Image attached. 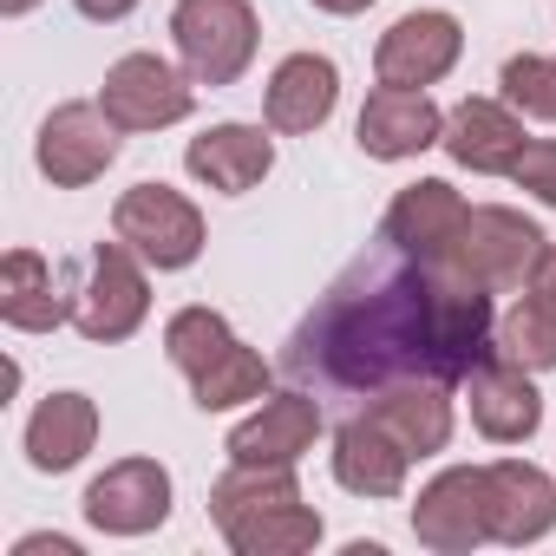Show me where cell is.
I'll use <instances>...</instances> for the list:
<instances>
[{"label": "cell", "instance_id": "6da1fadb", "mask_svg": "<svg viewBox=\"0 0 556 556\" xmlns=\"http://www.w3.org/2000/svg\"><path fill=\"white\" fill-rule=\"evenodd\" d=\"M484 361H497L491 289L393 249L387 236L334 275L282 348V374L295 387L348 400H367L400 380L465 387Z\"/></svg>", "mask_w": 556, "mask_h": 556}, {"label": "cell", "instance_id": "7a4b0ae2", "mask_svg": "<svg viewBox=\"0 0 556 556\" xmlns=\"http://www.w3.org/2000/svg\"><path fill=\"white\" fill-rule=\"evenodd\" d=\"M210 523L236 556H302L328 530L295 465H229L210 484Z\"/></svg>", "mask_w": 556, "mask_h": 556}, {"label": "cell", "instance_id": "3957f363", "mask_svg": "<svg viewBox=\"0 0 556 556\" xmlns=\"http://www.w3.org/2000/svg\"><path fill=\"white\" fill-rule=\"evenodd\" d=\"M164 354L190 380V400L203 413H236V406L262 400L275 380V367L255 348H242V334L216 308H177L164 321Z\"/></svg>", "mask_w": 556, "mask_h": 556}, {"label": "cell", "instance_id": "277c9868", "mask_svg": "<svg viewBox=\"0 0 556 556\" xmlns=\"http://www.w3.org/2000/svg\"><path fill=\"white\" fill-rule=\"evenodd\" d=\"M170 47L197 86H236L255 66L262 21L249 0H177L170 8Z\"/></svg>", "mask_w": 556, "mask_h": 556}, {"label": "cell", "instance_id": "5b68a950", "mask_svg": "<svg viewBox=\"0 0 556 556\" xmlns=\"http://www.w3.org/2000/svg\"><path fill=\"white\" fill-rule=\"evenodd\" d=\"M543 242H549V236H543L523 210L471 203L465 223H458V242H452V255H445L439 268L465 275V282H478V289H491V295H510V289L530 282V268H536Z\"/></svg>", "mask_w": 556, "mask_h": 556}, {"label": "cell", "instance_id": "8992f818", "mask_svg": "<svg viewBox=\"0 0 556 556\" xmlns=\"http://www.w3.org/2000/svg\"><path fill=\"white\" fill-rule=\"evenodd\" d=\"M151 262L131 249V242H99L92 262H86V289H79V315L73 328L92 341V348H112V341H131L151 315Z\"/></svg>", "mask_w": 556, "mask_h": 556}, {"label": "cell", "instance_id": "52a82bcc", "mask_svg": "<svg viewBox=\"0 0 556 556\" xmlns=\"http://www.w3.org/2000/svg\"><path fill=\"white\" fill-rule=\"evenodd\" d=\"M112 236L118 242H131L157 275H170V268H190L197 255H203V210L184 197V190H170V184H131L118 203H112Z\"/></svg>", "mask_w": 556, "mask_h": 556}, {"label": "cell", "instance_id": "ba28073f", "mask_svg": "<svg viewBox=\"0 0 556 556\" xmlns=\"http://www.w3.org/2000/svg\"><path fill=\"white\" fill-rule=\"evenodd\" d=\"M99 105L118 131H164V125H184L190 105H197V79L157 53H125L105 66V86H99Z\"/></svg>", "mask_w": 556, "mask_h": 556}, {"label": "cell", "instance_id": "9c48e42d", "mask_svg": "<svg viewBox=\"0 0 556 556\" xmlns=\"http://www.w3.org/2000/svg\"><path fill=\"white\" fill-rule=\"evenodd\" d=\"M34 164L53 190H86L118 164V125L105 118L99 99H66L47 112V125L34 138Z\"/></svg>", "mask_w": 556, "mask_h": 556}, {"label": "cell", "instance_id": "30bf717a", "mask_svg": "<svg viewBox=\"0 0 556 556\" xmlns=\"http://www.w3.org/2000/svg\"><path fill=\"white\" fill-rule=\"evenodd\" d=\"M413 536L432 556H471L478 543H491V491H484V465H445L419 504H413Z\"/></svg>", "mask_w": 556, "mask_h": 556}, {"label": "cell", "instance_id": "8fae6325", "mask_svg": "<svg viewBox=\"0 0 556 556\" xmlns=\"http://www.w3.org/2000/svg\"><path fill=\"white\" fill-rule=\"evenodd\" d=\"M321 400L308 387H282V393H262L249 419L229 426V465H302L321 439Z\"/></svg>", "mask_w": 556, "mask_h": 556}, {"label": "cell", "instance_id": "7c38bea8", "mask_svg": "<svg viewBox=\"0 0 556 556\" xmlns=\"http://www.w3.org/2000/svg\"><path fill=\"white\" fill-rule=\"evenodd\" d=\"M79 510L105 536H151L170 523V471L157 458H118L86 484Z\"/></svg>", "mask_w": 556, "mask_h": 556}, {"label": "cell", "instance_id": "4fadbf2b", "mask_svg": "<svg viewBox=\"0 0 556 556\" xmlns=\"http://www.w3.org/2000/svg\"><path fill=\"white\" fill-rule=\"evenodd\" d=\"M458 53H465V27H458V14H445V8H413V14H400L387 34H380V47H374V73H380V86H439L452 66H458Z\"/></svg>", "mask_w": 556, "mask_h": 556}, {"label": "cell", "instance_id": "5bb4252c", "mask_svg": "<svg viewBox=\"0 0 556 556\" xmlns=\"http://www.w3.org/2000/svg\"><path fill=\"white\" fill-rule=\"evenodd\" d=\"M439 138H445V112L419 86H374L361 105V125H354V144L374 164H406V157L432 151Z\"/></svg>", "mask_w": 556, "mask_h": 556}, {"label": "cell", "instance_id": "9a60e30c", "mask_svg": "<svg viewBox=\"0 0 556 556\" xmlns=\"http://www.w3.org/2000/svg\"><path fill=\"white\" fill-rule=\"evenodd\" d=\"M79 315V289H66V268L40 249H8L0 262V321L14 334H53Z\"/></svg>", "mask_w": 556, "mask_h": 556}, {"label": "cell", "instance_id": "2e32d148", "mask_svg": "<svg viewBox=\"0 0 556 556\" xmlns=\"http://www.w3.org/2000/svg\"><path fill=\"white\" fill-rule=\"evenodd\" d=\"M445 157L458 170H478V177H510L517 157H523V112L504 105V99H458L445 112Z\"/></svg>", "mask_w": 556, "mask_h": 556}, {"label": "cell", "instance_id": "e0dca14e", "mask_svg": "<svg viewBox=\"0 0 556 556\" xmlns=\"http://www.w3.org/2000/svg\"><path fill=\"white\" fill-rule=\"evenodd\" d=\"M484 491H491V543L523 549L543 543L556 530V478L530 458H491L484 465Z\"/></svg>", "mask_w": 556, "mask_h": 556}, {"label": "cell", "instance_id": "ac0fdd59", "mask_svg": "<svg viewBox=\"0 0 556 556\" xmlns=\"http://www.w3.org/2000/svg\"><path fill=\"white\" fill-rule=\"evenodd\" d=\"M328 458H334V484L354 491V497H400L406 491V471L419 465L367 406L334 426V452Z\"/></svg>", "mask_w": 556, "mask_h": 556}, {"label": "cell", "instance_id": "d6986e66", "mask_svg": "<svg viewBox=\"0 0 556 556\" xmlns=\"http://www.w3.org/2000/svg\"><path fill=\"white\" fill-rule=\"evenodd\" d=\"M334 105H341V66L328 53H289L282 66L268 73V86H262L268 131H289V138L321 131L334 118Z\"/></svg>", "mask_w": 556, "mask_h": 556}, {"label": "cell", "instance_id": "ffe728a7", "mask_svg": "<svg viewBox=\"0 0 556 556\" xmlns=\"http://www.w3.org/2000/svg\"><path fill=\"white\" fill-rule=\"evenodd\" d=\"M465 210H471V203H465L445 177H419V184H406V190L387 203L380 236H387L393 249L419 255V262H445V255H452V242H458Z\"/></svg>", "mask_w": 556, "mask_h": 556}, {"label": "cell", "instance_id": "44dd1931", "mask_svg": "<svg viewBox=\"0 0 556 556\" xmlns=\"http://www.w3.org/2000/svg\"><path fill=\"white\" fill-rule=\"evenodd\" d=\"M465 400H471V426L491 439V445H523V439H536V426H543V393H536V380H530V367H517V361H484L471 380H465Z\"/></svg>", "mask_w": 556, "mask_h": 556}, {"label": "cell", "instance_id": "7402d4cb", "mask_svg": "<svg viewBox=\"0 0 556 556\" xmlns=\"http://www.w3.org/2000/svg\"><path fill=\"white\" fill-rule=\"evenodd\" d=\"M184 170L203 184V190H223V197H242L255 190L268 170H275V138L262 125H210L184 144Z\"/></svg>", "mask_w": 556, "mask_h": 556}, {"label": "cell", "instance_id": "603a6c76", "mask_svg": "<svg viewBox=\"0 0 556 556\" xmlns=\"http://www.w3.org/2000/svg\"><path fill=\"white\" fill-rule=\"evenodd\" d=\"M367 413L413 452V458H439L452 445V400L439 380H400V387H380L367 393Z\"/></svg>", "mask_w": 556, "mask_h": 556}, {"label": "cell", "instance_id": "cb8c5ba5", "mask_svg": "<svg viewBox=\"0 0 556 556\" xmlns=\"http://www.w3.org/2000/svg\"><path fill=\"white\" fill-rule=\"evenodd\" d=\"M99 445V406L86 393H47L27 419V465L60 478Z\"/></svg>", "mask_w": 556, "mask_h": 556}, {"label": "cell", "instance_id": "d4e9b609", "mask_svg": "<svg viewBox=\"0 0 556 556\" xmlns=\"http://www.w3.org/2000/svg\"><path fill=\"white\" fill-rule=\"evenodd\" d=\"M497 354L517 361V367H530V374H549L556 367V308L523 289L517 308L497 321Z\"/></svg>", "mask_w": 556, "mask_h": 556}, {"label": "cell", "instance_id": "484cf974", "mask_svg": "<svg viewBox=\"0 0 556 556\" xmlns=\"http://www.w3.org/2000/svg\"><path fill=\"white\" fill-rule=\"evenodd\" d=\"M497 86H504V105H517L523 118L556 125V60L549 53H510Z\"/></svg>", "mask_w": 556, "mask_h": 556}, {"label": "cell", "instance_id": "4316f807", "mask_svg": "<svg viewBox=\"0 0 556 556\" xmlns=\"http://www.w3.org/2000/svg\"><path fill=\"white\" fill-rule=\"evenodd\" d=\"M510 177H517V190H530L536 203H549V210H556V138H530Z\"/></svg>", "mask_w": 556, "mask_h": 556}, {"label": "cell", "instance_id": "83f0119b", "mask_svg": "<svg viewBox=\"0 0 556 556\" xmlns=\"http://www.w3.org/2000/svg\"><path fill=\"white\" fill-rule=\"evenodd\" d=\"M536 302H549L556 308V242H543V255H536V268H530V282H523Z\"/></svg>", "mask_w": 556, "mask_h": 556}, {"label": "cell", "instance_id": "f1b7e54d", "mask_svg": "<svg viewBox=\"0 0 556 556\" xmlns=\"http://www.w3.org/2000/svg\"><path fill=\"white\" fill-rule=\"evenodd\" d=\"M14 556H79V543L73 536H21Z\"/></svg>", "mask_w": 556, "mask_h": 556}, {"label": "cell", "instance_id": "f546056e", "mask_svg": "<svg viewBox=\"0 0 556 556\" xmlns=\"http://www.w3.org/2000/svg\"><path fill=\"white\" fill-rule=\"evenodd\" d=\"M73 8L86 14V21H99V27H112V21H125L138 0H73Z\"/></svg>", "mask_w": 556, "mask_h": 556}, {"label": "cell", "instance_id": "4dcf8cb0", "mask_svg": "<svg viewBox=\"0 0 556 556\" xmlns=\"http://www.w3.org/2000/svg\"><path fill=\"white\" fill-rule=\"evenodd\" d=\"M308 8H321V14H367L374 0H308Z\"/></svg>", "mask_w": 556, "mask_h": 556}, {"label": "cell", "instance_id": "1f68e13d", "mask_svg": "<svg viewBox=\"0 0 556 556\" xmlns=\"http://www.w3.org/2000/svg\"><path fill=\"white\" fill-rule=\"evenodd\" d=\"M40 8V0H0V14H8V21H21V14H34Z\"/></svg>", "mask_w": 556, "mask_h": 556}]
</instances>
